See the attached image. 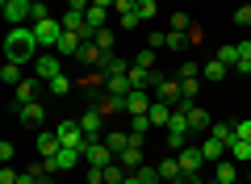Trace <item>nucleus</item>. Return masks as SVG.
Listing matches in <instances>:
<instances>
[{
  "instance_id": "nucleus-1",
  "label": "nucleus",
  "mask_w": 251,
  "mask_h": 184,
  "mask_svg": "<svg viewBox=\"0 0 251 184\" xmlns=\"http://www.w3.org/2000/svg\"><path fill=\"white\" fill-rule=\"evenodd\" d=\"M38 38H34V26H9V34H4V54H9V63H29L38 59Z\"/></svg>"
},
{
  "instance_id": "nucleus-2",
  "label": "nucleus",
  "mask_w": 251,
  "mask_h": 184,
  "mask_svg": "<svg viewBox=\"0 0 251 184\" xmlns=\"http://www.w3.org/2000/svg\"><path fill=\"white\" fill-rule=\"evenodd\" d=\"M34 38H38V46H42V51H54V46H59V38H63V21H54V17L34 21Z\"/></svg>"
},
{
  "instance_id": "nucleus-3",
  "label": "nucleus",
  "mask_w": 251,
  "mask_h": 184,
  "mask_svg": "<svg viewBox=\"0 0 251 184\" xmlns=\"http://www.w3.org/2000/svg\"><path fill=\"white\" fill-rule=\"evenodd\" d=\"M0 13L9 17V26H34V4L29 0H0Z\"/></svg>"
},
{
  "instance_id": "nucleus-4",
  "label": "nucleus",
  "mask_w": 251,
  "mask_h": 184,
  "mask_svg": "<svg viewBox=\"0 0 251 184\" xmlns=\"http://www.w3.org/2000/svg\"><path fill=\"white\" fill-rule=\"evenodd\" d=\"M113 159H117V155H113V151H109V147H105V142H100V138L84 147V163H88V167H109V163H113Z\"/></svg>"
},
{
  "instance_id": "nucleus-5",
  "label": "nucleus",
  "mask_w": 251,
  "mask_h": 184,
  "mask_svg": "<svg viewBox=\"0 0 251 184\" xmlns=\"http://www.w3.org/2000/svg\"><path fill=\"white\" fill-rule=\"evenodd\" d=\"M151 92H147V88H134V92H130V97H126V113L130 117H143V113H151Z\"/></svg>"
},
{
  "instance_id": "nucleus-6",
  "label": "nucleus",
  "mask_w": 251,
  "mask_h": 184,
  "mask_svg": "<svg viewBox=\"0 0 251 184\" xmlns=\"http://www.w3.org/2000/svg\"><path fill=\"white\" fill-rule=\"evenodd\" d=\"M80 126H84V134H88V142L105 138V113H100V109H88V113L80 117Z\"/></svg>"
},
{
  "instance_id": "nucleus-7",
  "label": "nucleus",
  "mask_w": 251,
  "mask_h": 184,
  "mask_svg": "<svg viewBox=\"0 0 251 184\" xmlns=\"http://www.w3.org/2000/svg\"><path fill=\"white\" fill-rule=\"evenodd\" d=\"M80 159H84V147H63L59 155L50 159V163H54V172H72V167L80 163Z\"/></svg>"
},
{
  "instance_id": "nucleus-8",
  "label": "nucleus",
  "mask_w": 251,
  "mask_h": 184,
  "mask_svg": "<svg viewBox=\"0 0 251 184\" xmlns=\"http://www.w3.org/2000/svg\"><path fill=\"white\" fill-rule=\"evenodd\" d=\"M80 46H84V38H80V34L63 29V38H59V46H54V54H59V59H72V54H80Z\"/></svg>"
},
{
  "instance_id": "nucleus-9",
  "label": "nucleus",
  "mask_w": 251,
  "mask_h": 184,
  "mask_svg": "<svg viewBox=\"0 0 251 184\" xmlns=\"http://www.w3.org/2000/svg\"><path fill=\"white\" fill-rule=\"evenodd\" d=\"M180 109L188 113V126H193V130H209V113L197 105V101H180Z\"/></svg>"
},
{
  "instance_id": "nucleus-10",
  "label": "nucleus",
  "mask_w": 251,
  "mask_h": 184,
  "mask_svg": "<svg viewBox=\"0 0 251 184\" xmlns=\"http://www.w3.org/2000/svg\"><path fill=\"white\" fill-rule=\"evenodd\" d=\"M176 159H180V167H184V172H201V163H205L201 147H180V151H176Z\"/></svg>"
},
{
  "instance_id": "nucleus-11",
  "label": "nucleus",
  "mask_w": 251,
  "mask_h": 184,
  "mask_svg": "<svg viewBox=\"0 0 251 184\" xmlns=\"http://www.w3.org/2000/svg\"><path fill=\"white\" fill-rule=\"evenodd\" d=\"M59 151H63V142H59V134H54V130H42V134H38V155H42V159H54Z\"/></svg>"
},
{
  "instance_id": "nucleus-12",
  "label": "nucleus",
  "mask_w": 251,
  "mask_h": 184,
  "mask_svg": "<svg viewBox=\"0 0 251 184\" xmlns=\"http://www.w3.org/2000/svg\"><path fill=\"white\" fill-rule=\"evenodd\" d=\"M34 67H38V79H54V76H63L59 54H42V59H34Z\"/></svg>"
},
{
  "instance_id": "nucleus-13",
  "label": "nucleus",
  "mask_w": 251,
  "mask_h": 184,
  "mask_svg": "<svg viewBox=\"0 0 251 184\" xmlns=\"http://www.w3.org/2000/svg\"><path fill=\"white\" fill-rule=\"evenodd\" d=\"M29 101H38V79H21L17 88H13V105H29Z\"/></svg>"
},
{
  "instance_id": "nucleus-14",
  "label": "nucleus",
  "mask_w": 251,
  "mask_h": 184,
  "mask_svg": "<svg viewBox=\"0 0 251 184\" xmlns=\"http://www.w3.org/2000/svg\"><path fill=\"white\" fill-rule=\"evenodd\" d=\"M155 97L168 101V105H176V101H184V88H180V79H163V84L155 88Z\"/></svg>"
},
{
  "instance_id": "nucleus-15",
  "label": "nucleus",
  "mask_w": 251,
  "mask_h": 184,
  "mask_svg": "<svg viewBox=\"0 0 251 184\" xmlns=\"http://www.w3.org/2000/svg\"><path fill=\"white\" fill-rule=\"evenodd\" d=\"M105 92H109V97H117V101H126L130 92H134V88H130V76H109L105 79Z\"/></svg>"
},
{
  "instance_id": "nucleus-16",
  "label": "nucleus",
  "mask_w": 251,
  "mask_h": 184,
  "mask_svg": "<svg viewBox=\"0 0 251 184\" xmlns=\"http://www.w3.org/2000/svg\"><path fill=\"white\" fill-rule=\"evenodd\" d=\"M234 180H239V163H234V159H218L214 184H234Z\"/></svg>"
},
{
  "instance_id": "nucleus-17",
  "label": "nucleus",
  "mask_w": 251,
  "mask_h": 184,
  "mask_svg": "<svg viewBox=\"0 0 251 184\" xmlns=\"http://www.w3.org/2000/svg\"><path fill=\"white\" fill-rule=\"evenodd\" d=\"M172 113H176V105H168V101L155 97V105H151V113H147V117H151V126H168Z\"/></svg>"
},
{
  "instance_id": "nucleus-18",
  "label": "nucleus",
  "mask_w": 251,
  "mask_h": 184,
  "mask_svg": "<svg viewBox=\"0 0 251 184\" xmlns=\"http://www.w3.org/2000/svg\"><path fill=\"white\" fill-rule=\"evenodd\" d=\"M117 163H122L126 172H138V167H143V147H134V142H130V147L117 155Z\"/></svg>"
},
{
  "instance_id": "nucleus-19",
  "label": "nucleus",
  "mask_w": 251,
  "mask_h": 184,
  "mask_svg": "<svg viewBox=\"0 0 251 184\" xmlns=\"http://www.w3.org/2000/svg\"><path fill=\"white\" fill-rule=\"evenodd\" d=\"M17 117H21L25 126H38V122L46 117V109H42V101H29V105H21V109H17Z\"/></svg>"
},
{
  "instance_id": "nucleus-20",
  "label": "nucleus",
  "mask_w": 251,
  "mask_h": 184,
  "mask_svg": "<svg viewBox=\"0 0 251 184\" xmlns=\"http://www.w3.org/2000/svg\"><path fill=\"white\" fill-rule=\"evenodd\" d=\"M75 59H80V63H88V67H100V63H105V51H100L97 42H84Z\"/></svg>"
},
{
  "instance_id": "nucleus-21",
  "label": "nucleus",
  "mask_w": 251,
  "mask_h": 184,
  "mask_svg": "<svg viewBox=\"0 0 251 184\" xmlns=\"http://www.w3.org/2000/svg\"><path fill=\"white\" fill-rule=\"evenodd\" d=\"M97 71H100L105 79H109V76H126V71H130V63H126V59H113V54H105V63H100Z\"/></svg>"
},
{
  "instance_id": "nucleus-22",
  "label": "nucleus",
  "mask_w": 251,
  "mask_h": 184,
  "mask_svg": "<svg viewBox=\"0 0 251 184\" xmlns=\"http://www.w3.org/2000/svg\"><path fill=\"white\" fill-rule=\"evenodd\" d=\"M226 71H230V67H226V63L209 59L205 67H201V79H205V84H218V79H226Z\"/></svg>"
},
{
  "instance_id": "nucleus-23",
  "label": "nucleus",
  "mask_w": 251,
  "mask_h": 184,
  "mask_svg": "<svg viewBox=\"0 0 251 184\" xmlns=\"http://www.w3.org/2000/svg\"><path fill=\"white\" fill-rule=\"evenodd\" d=\"M100 142H105V147L113 151V155H122V151L130 147V134H122V130H109V134H105V138H100Z\"/></svg>"
},
{
  "instance_id": "nucleus-24",
  "label": "nucleus",
  "mask_w": 251,
  "mask_h": 184,
  "mask_svg": "<svg viewBox=\"0 0 251 184\" xmlns=\"http://www.w3.org/2000/svg\"><path fill=\"white\" fill-rule=\"evenodd\" d=\"M226 155H230L234 163H239V159H243V163H251V142L247 138H234L230 147H226Z\"/></svg>"
},
{
  "instance_id": "nucleus-25",
  "label": "nucleus",
  "mask_w": 251,
  "mask_h": 184,
  "mask_svg": "<svg viewBox=\"0 0 251 184\" xmlns=\"http://www.w3.org/2000/svg\"><path fill=\"white\" fill-rule=\"evenodd\" d=\"M201 155H205V159H230V155H226V142H218L214 134L201 142Z\"/></svg>"
},
{
  "instance_id": "nucleus-26",
  "label": "nucleus",
  "mask_w": 251,
  "mask_h": 184,
  "mask_svg": "<svg viewBox=\"0 0 251 184\" xmlns=\"http://www.w3.org/2000/svg\"><path fill=\"white\" fill-rule=\"evenodd\" d=\"M168 46H172V51H188V46H193V34H184V29H168Z\"/></svg>"
},
{
  "instance_id": "nucleus-27",
  "label": "nucleus",
  "mask_w": 251,
  "mask_h": 184,
  "mask_svg": "<svg viewBox=\"0 0 251 184\" xmlns=\"http://www.w3.org/2000/svg\"><path fill=\"white\" fill-rule=\"evenodd\" d=\"M218 63H226V67H234L239 63V42H226V46H218V54H214Z\"/></svg>"
},
{
  "instance_id": "nucleus-28",
  "label": "nucleus",
  "mask_w": 251,
  "mask_h": 184,
  "mask_svg": "<svg viewBox=\"0 0 251 184\" xmlns=\"http://www.w3.org/2000/svg\"><path fill=\"white\" fill-rule=\"evenodd\" d=\"M0 79H4L9 88H17L21 79H25V76H21V63H4V67H0Z\"/></svg>"
},
{
  "instance_id": "nucleus-29",
  "label": "nucleus",
  "mask_w": 251,
  "mask_h": 184,
  "mask_svg": "<svg viewBox=\"0 0 251 184\" xmlns=\"http://www.w3.org/2000/svg\"><path fill=\"white\" fill-rule=\"evenodd\" d=\"M209 134H214L218 142H226V147H230V142H234V122H218V126H209Z\"/></svg>"
},
{
  "instance_id": "nucleus-30",
  "label": "nucleus",
  "mask_w": 251,
  "mask_h": 184,
  "mask_svg": "<svg viewBox=\"0 0 251 184\" xmlns=\"http://www.w3.org/2000/svg\"><path fill=\"white\" fill-rule=\"evenodd\" d=\"M159 176H163V180H180V176H184L180 159H163V163H159Z\"/></svg>"
},
{
  "instance_id": "nucleus-31",
  "label": "nucleus",
  "mask_w": 251,
  "mask_h": 184,
  "mask_svg": "<svg viewBox=\"0 0 251 184\" xmlns=\"http://www.w3.org/2000/svg\"><path fill=\"white\" fill-rule=\"evenodd\" d=\"M234 71H239V76L251 71V42H239V63H234Z\"/></svg>"
},
{
  "instance_id": "nucleus-32",
  "label": "nucleus",
  "mask_w": 251,
  "mask_h": 184,
  "mask_svg": "<svg viewBox=\"0 0 251 184\" xmlns=\"http://www.w3.org/2000/svg\"><path fill=\"white\" fill-rule=\"evenodd\" d=\"M46 88H50L54 97H67V92H72V79H67V76H54V79H46Z\"/></svg>"
},
{
  "instance_id": "nucleus-33",
  "label": "nucleus",
  "mask_w": 251,
  "mask_h": 184,
  "mask_svg": "<svg viewBox=\"0 0 251 184\" xmlns=\"http://www.w3.org/2000/svg\"><path fill=\"white\" fill-rule=\"evenodd\" d=\"M92 42H97L105 54H113V29H97V34H92Z\"/></svg>"
},
{
  "instance_id": "nucleus-34",
  "label": "nucleus",
  "mask_w": 251,
  "mask_h": 184,
  "mask_svg": "<svg viewBox=\"0 0 251 184\" xmlns=\"http://www.w3.org/2000/svg\"><path fill=\"white\" fill-rule=\"evenodd\" d=\"M134 176H138L143 184H159V180H163V176H159V167H151V163H143V167H138Z\"/></svg>"
},
{
  "instance_id": "nucleus-35",
  "label": "nucleus",
  "mask_w": 251,
  "mask_h": 184,
  "mask_svg": "<svg viewBox=\"0 0 251 184\" xmlns=\"http://www.w3.org/2000/svg\"><path fill=\"white\" fill-rule=\"evenodd\" d=\"M180 88H184V101H197V92H201V76H193V79H180Z\"/></svg>"
},
{
  "instance_id": "nucleus-36",
  "label": "nucleus",
  "mask_w": 251,
  "mask_h": 184,
  "mask_svg": "<svg viewBox=\"0 0 251 184\" xmlns=\"http://www.w3.org/2000/svg\"><path fill=\"white\" fill-rule=\"evenodd\" d=\"M138 17H143V21H155V13H159V4H155V0H138Z\"/></svg>"
},
{
  "instance_id": "nucleus-37",
  "label": "nucleus",
  "mask_w": 251,
  "mask_h": 184,
  "mask_svg": "<svg viewBox=\"0 0 251 184\" xmlns=\"http://www.w3.org/2000/svg\"><path fill=\"white\" fill-rule=\"evenodd\" d=\"M134 67H147V71H155V51L147 46L143 54H134Z\"/></svg>"
},
{
  "instance_id": "nucleus-38",
  "label": "nucleus",
  "mask_w": 251,
  "mask_h": 184,
  "mask_svg": "<svg viewBox=\"0 0 251 184\" xmlns=\"http://www.w3.org/2000/svg\"><path fill=\"white\" fill-rule=\"evenodd\" d=\"M172 29H184V34H188V29H193V21H188V13H172Z\"/></svg>"
},
{
  "instance_id": "nucleus-39",
  "label": "nucleus",
  "mask_w": 251,
  "mask_h": 184,
  "mask_svg": "<svg viewBox=\"0 0 251 184\" xmlns=\"http://www.w3.org/2000/svg\"><path fill=\"white\" fill-rule=\"evenodd\" d=\"M234 138H247V142H251V117H243V122H234Z\"/></svg>"
},
{
  "instance_id": "nucleus-40",
  "label": "nucleus",
  "mask_w": 251,
  "mask_h": 184,
  "mask_svg": "<svg viewBox=\"0 0 251 184\" xmlns=\"http://www.w3.org/2000/svg\"><path fill=\"white\" fill-rule=\"evenodd\" d=\"M193 76H201V67H197V63H180V79H193Z\"/></svg>"
},
{
  "instance_id": "nucleus-41",
  "label": "nucleus",
  "mask_w": 251,
  "mask_h": 184,
  "mask_svg": "<svg viewBox=\"0 0 251 184\" xmlns=\"http://www.w3.org/2000/svg\"><path fill=\"white\" fill-rule=\"evenodd\" d=\"M234 26H251V4H243V9H234Z\"/></svg>"
},
{
  "instance_id": "nucleus-42",
  "label": "nucleus",
  "mask_w": 251,
  "mask_h": 184,
  "mask_svg": "<svg viewBox=\"0 0 251 184\" xmlns=\"http://www.w3.org/2000/svg\"><path fill=\"white\" fill-rule=\"evenodd\" d=\"M113 9L126 17V13H134V9H138V0H113Z\"/></svg>"
},
{
  "instance_id": "nucleus-43",
  "label": "nucleus",
  "mask_w": 251,
  "mask_h": 184,
  "mask_svg": "<svg viewBox=\"0 0 251 184\" xmlns=\"http://www.w3.org/2000/svg\"><path fill=\"white\" fill-rule=\"evenodd\" d=\"M122 26H126V29H138V26H143V17H138V13H126Z\"/></svg>"
},
{
  "instance_id": "nucleus-44",
  "label": "nucleus",
  "mask_w": 251,
  "mask_h": 184,
  "mask_svg": "<svg viewBox=\"0 0 251 184\" xmlns=\"http://www.w3.org/2000/svg\"><path fill=\"white\" fill-rule=\"evenodd\" d=\"M159 46H168V34H163V29H155V34H151V51H159Z\"/></svg>"
},
{
  "instance_id": "nucleus-45",
  "label": "nucleus",
  "mask_w": 251,
  "mask_h": 184,
  "mask_svg": "<svg viewBox=\"0 0 251 184\" xmlns=\"http://www.w3.org/2000/svg\"><path fill=\"white\" fill-rule=\"evenodd\" d=\"M0 184H17V172H13L9 163H4V172H0Z\"/></svg>"
},
{
  "instance_id": "nucleus-46",
  "label": "nucleus",
  "mask_w": 251,
  "mask_h": 184,
  "mask_svg": "<svg viewBox=\"0 0 251 184\" xmlns=\"http://www.w3.org/2000/svg\"><path fill=\"white\" fill-rule=\"evenodd\" d=\"M172 184H201V176H197V172H184L180 180H172Z\"/></svg>"
},
{
  "instance_id": "nucleus-47",
  "label": "nucleus",
  "mask_w": 251,
  "mask_h": 184,
  "mask_svg": "<svg viewBox=\"0 0 251 184\" xmlns=\"http://www.w3.org/2000/svg\"><path fill=\"white\" fill-rule=\"evenodd\" d=\"M17 184H38V172H34V167H29V172H21V176H17Z\"/></svg>"
},
{
  "instance_id": "nucleus-48",
  "label": "nucleus",
  "mask_w": 251,
  "mask_h": 184,
  "mask_svg": "<svg viewBox=\"0 0 251 184\" xmlns=\"http://www.w3.org/2000/svg\"><path fill=\"white\" fill-rule=\"evenodd\" d=\"M67 4H72L75 13H88V9H92V0H67Z\"/></svg>"
},
{
  "instance_id": "nucleus-49",
  "label": "nucleus",
  "mask_w": 251,
  "mask_h": 184,
  "mask_svg": "<svg viewBox=\"0 0 251 184\" xmlns=\"http://www.w3.org/2000/svg\"><path fill=\"white\" fill-rule=\"evenodd\" d=\"M122 184H143V180H138L134 172H126V180H122Z\"/></svg>"
},
{
  "instance_id": "nucleus-50",
  "label": "nucleus",
  "mask_w": 251,
  "mask_h": 184,
  "mask_svg": "<svg viewBox=\"0 0 251 184\" xmlns=\"http://www.w3.org/2000/svg\"><path fill=\"white\" fill-rule=\"evenodd\" d=\"M92 4H100V9H109V4H113V0H92Z\"/></svg>"
},
{
  "instance_id": "nucleus-51",
  "label": "nucleus",
  "mask_w": 251,
  "mask_h": 184,
  "mask_svg": "<svg viewBox=\"0 0 251 184\" xmlns=\"http://www.w3.org/2000/svg\"><path fill=\"white\" fill-rule=\"evenodd\" d=\"M247 184H251V167H247Z\"/></svg>"
},
{
  "instance_id": "nucleus-52",
  "label": "nucleus",
  "mask_w": 251,
  "mask_h": 184,
  "mask_svg": "<svg viewBox=\"0 0 251 184\" xmlns=\"http://www.w3.org/2000/svg\"><path fill=\"white\" fill-rule=\"evenodd\" d=\"M234 184H247V180H234Z\"/></svg>"
},
{
  "instance_id": "nucleus-53",
  "label": "nucleus",
  "mask_w": 251,
  "mask_h": 184,
  "mask_svg": "<svg viewBox=\"0 0 251 184\" xmlns=\"http://www.w3.org/2000/svg\"><path fill=\"white\" fill-rule=\"evenodd\" d=\"M29 4H38V0H29Z\"/></svg>"
}]
</instances>
